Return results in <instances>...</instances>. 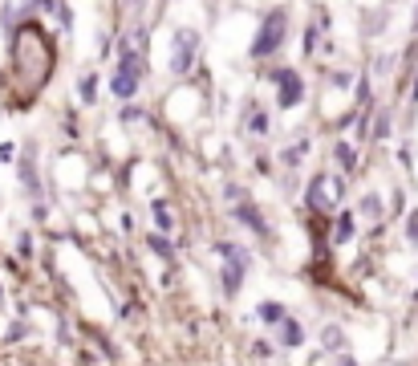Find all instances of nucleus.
Returning a JSON list of instances; mask_svg holds the SVG:
<instances>
[{"mask_svg": "<svg viewBox=\"0 0 418 366\" xmlns=\"http://www.w3.org/2000/svg\"><path fill=\"white\" fill-rule=\"evenodd\" d=\"M276 82H280V106H285V110H289V106H297V102L305 98V82H301V73H297V69H276L273 73Z\"/></svg>", "mask_w": 418, "mask_h": 366, "instance_id": "39448f33", "label": "nucleus"}, {"mask_svg": "<svg viewBox=\"0 0 418 366\" xmlns=\"http://www.w3.org/2000/svg\"><path fill=\"white\" fill-rule=\"evenodd\" d=\"M138 78H143V53L122 45V57H118V73H114V98H134L138 90Z\"/></svg>", "mask_w": 418, "mask_h": 366, "instance_id": "f03ea898", "label": "nucleus"}, {"mask_svg": "<svg viewBox=\"0 0 418 366\" xmlns=\"http://www.w3.org/2000/svg\"><path fill=\"white\" fill-rule=\"evenodd\" d=\"M338 163L345 167V171H354V163H357V150H354V147H345V143H338Z\"/></svg>", "mask_w": 418, "mask_h": 366, "instance_id": "9d476101", "label": "nucleus"}, {"mask_svg": "<svg viewBox=\"0 0 418 366\" xmlns=\"http://www.w3.org/2000/svg\"><path fill=\"white\" fill-rule=\"evenodd\" d=\"M195 45H199V37H195L191 29H179V33L171 37V69H175V73H187V69H191Z\"/></svg>", "mask_w": 418, "mask_h": 366, "instance_id": "7ed1b4c3", "label": "nucleus"}, {"mask_svg": "<svg viewBox=\"0 0 418 366\" xmlns=\"http://www.w3.org/2000/svg\"><path fill=\"white\" fill-rule=\"evenodd\" d=\"M350 236H354V216H350V212H345V216L338 220V232H333V240H338V244H345V240H350Z\"/></svg>", "mask_w": 418, "mask_h": 366, "instance_id": "6e6552de", "label": "nucleus"}, {"mask_svg": "<svg viewBox=\"0 0 418 366\" xmlns=\"http://www.w3.org/2000/svg\"><path fill=\"white\" fill-rule=\"evenodd\" d=\"M280 338H285V346H301L305 342V333H301L297 321H280Z\"/></svg>", "mask_w": 418, "mask_h": 366, "instance_id": "0eeeda50", "label": "nucleus"}, {"mask_svg": "<svg viewBox=\"0 0 418 366\" xmlns=\"http://www.w3.org/2000/svg\"><path fill=\"white\" fill-rule=\"evenodd\" d=\"M94 90H97V82H94V73H90V78H81V98L90 102V98H94Z\"/></svg>", "mask_w": 418, "mask_h": 366, "instance_id": "ddd939ff", "label": "nucleus"}, {"mask_svg": "<svg viewBox=\"0 0 418 366\" xmlns=\"http://www.w3.org/2000/svg\"><path fill=\"white\" fill-rule=\"evenodd\" d=\"M362 208H366V216H382V203H378V196H366V203H362Z\"/></svg>", "mask_w": 418, "mask_h": 366, "instance_id": "4468645a", "label": "nucleus"}, {"mask_svg": "<svg viewBox=\"0 0 418 366\" xmlns=\"http://www.w3.org/2000/svg\"><path fill=\"white\" fill-rule=\"evenodd\" d=\"M414 41H418V13H414Z\"/></svg>", "mask_w": 418, "mask_h": 366, "instance_id": "dca6fc26", "label": "nucleus"}, {"mask_svg": "<svg viewBox=\"0 0 418 366\" xmlns=\"http://www.w3.org/2000/svg\"><path fill=\"white\" fill-rule=\"evenodd\" d=\"M285 29H289V13L285 8H273L264 25H260L256 41H252V57H273L280 45H285Z\"/></svg>", "mask_w": 418, "mask_h": 366, "instance_id": "f257e3e1", "label": "nucleus"}, {"mask_svg": "<svg viewBox=\"0 0 418 366\" xmlns=\"http://www.w3.org/2000/svg\"><path fill=\"white\" fill-rule=\"evenodd\" d=\"M309 203L313 208H338L341 203V179L338 175H317L309 187Z\"/></svg>", "mask_w": 418, "mask_h": 366, "instance_id": "20e7f679", "label": "nucleus"}, {"mask_svg": "<svg viewBox=\"0 0 418 366\" xmlns=\"http://www.w3.org/2000/svg\"><path fill=\"white\" fill-rule=\"evenodd\" d=\"M236 212H240V220H248V224H252L260 236H268V228H264V216H260L256 208H248V203H236Z\"/></svg>", "mask_w": 418, "mask_h": 366, "instance_id": "423d86ee", "label": "nucleus"}, {"mask_svg": "<svg viewBox=\"0 0 418 366\" xmlns=\"http://www.w3.org/2000/svg\"><path fill=\"white\" fill-rule=\"evenodd\" d=\"M260 317H264V321H285V309L268 301V305H260Z\"/></svg>", "mask_w": 418, "mask_h": 366, "instance_id": "9b49d317", "label": "nucleus"}, {"mask_svg": "<svg viewBox=\"0 0 418 366\" xmlns=\"http://www.w3.org/2000/svg\"><path fill=\"white\" fill-rule=\"evenodd\" d=\"M414 98H418V85H414Z\"/></svg>", "mask_w": 418, "mask_h": 366, "instance_id": "f3484780", "label": "nucleus"}, {"mask_svg": "<svg viewBox=\"0 0 418 366\" xmlns=\"http://www.w3.org/2000/svg\"><path fill=\"white\" fill-rule=\"evenodd\" d=\"M155 216H159V232H171V228H175V224H171V208L162 200H155Z\"/></svg>", "mask_w": 418, "mask_h": 366, "instance_id": "1a4fd4ad", "label": "nucleus"}, {"mask_svg": "<svg viewBox=\"0 0 418 366\" xmlns=\"http://www.w3.org/2000/svg\"><path fill=\"white\" fill-rule=\"evenodd\" d=\"M150 249H155V252H162V256H171V244H167L162 236H150Z\"/></svg>", "mask_w": 418, "mask_h": 366, "instance_id": "2eb2a0df", "label": "nucleus"}, {"mask_svg": "<svg viewBox=\"0 0 418 366\" xmlns=\"http://www.w3.org/2000/svg\"><path fill=\"white\" fill-rule=\"evenodd\" d=\"M248 126H252V134H268V118L260 114V110H252V118H248Z\"/></svg>", "mask_w": 418, "mask_h": 366, "instance_id": "f8f14e48", "label": "nucleus"}]
</instances>
